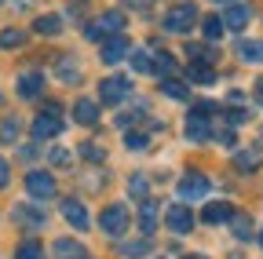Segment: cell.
Masks as SVG:
<instances>
[{"mask_svg": "<svg viewBox=\"0 0 263 259\" xmlns=\"http://www.w3.org/2000/svg\"><path fill=\"white\" fill-rule=\"evenodd\" d=\"M124 51H128V37H110V41L103 44V62H106V66H114V62L124 58Z\"/></svg>", "mask_w": 263, "mask_h": 259, "instance_id": "9a60e30c", "label": "cell"}, {"mask_svg": "<svg viewBox=\"0 0 263 259\" xmlns=\"http://www.w3.org/2000/svg\"><path fill=\"white\" fill-rule=\"evenodd\" d=\"M201 33H205V41H219V33H223V18H205V22H201Z\"/></svg>", "mask_w": 263, "mask_h": 259, "instance_id": "4316f807", "label": "cell"}, {"mask_svg": "<svg viewBox=\"0 0 263 259\" xmlns=\"http://www.w3.org/2000/svg\"><path fill=\"white\" fill-rule=\"evenodd\" d=\"M230 226H234L238 241H249V234H252V223H249V215H245V212H234V219H230Z\"/></svg>", "mask_w": 263, "mask_h": 259, "instance_id": "484cf974", "label": "cell"}, {"mask_svg": "<svg viewBox=\"0 0 263 259\" xmlns=\"http://www.w3.org/2000/svg\"><path fill=\"white\" fill-rule=\"evenodd\" d=\"M186 55L194 58V66H197V62H201V66L216 62V51H212V48H205V44H190V48H186Z\"/></svg>", "mask_w": 263, "mask_h": 259, "instance_id": "7402d4cb", "label": "cell"}, {"mask_svg": "<svg viewBox=\"0 0 263 259\" xmlns=\"http://www.w3.org/2000/svg\"><path fill=\"white\" fill-rule=\"evenodd\" d=\"M197 22V8L194 4H176V8H168V15H164V29L168 33H186V29Z\"/></svg>", "mask_w": 263, "mask_h": 259, "instance_id": "7a4b0ae2", "label": "cell"}, {"mask_svg": "<svg viewBox=\"0 0 263 259\" xmlns=\"http://www.w3.org/2000/svg\"><path fill=\"white\" fill-rule=\"evenodd\" d=\"M121 252L132 255V259H136V255H146V252H150V241H128V245H121Z\"/></svg>", "mask_w": 263, "mask_h": 259, "instance_id": "4dcf8cb0", "label": "cell"}, {"mask_svg": "<svg viewBox=\"0 0 263 259\" xmlns=\"http://www.w3.org/2000/svg\"><path fill=\"white\" fill-rule=\"evenodd\" d=\"M256 103H259V106H263V77H259V81H256Z\"/></svg>", "mask_w": 263, "mask_h": 259, "instance_id": "b9f144b4", "label": "cell"}, {"mask_svg": "<svg viewBox=\"0 0 263 259\" xmlns=\"http://www.w3.org/2000/svg\"><path fill=\"white\" fill-rule=\"evenodd\" d=\"M212 4H227V0H212Z\"/></svg>", "mask_w": 263, "mask_h": 259, "instance_id": "f6af8a7d", "label": "cell"}, {"mask_svg": "<svg viewBox=\"0 0 263 259\" xmlns=\"http://www.w3.org/2000/svg\"><path fill=\"white\" fill-rule=\"evenodd\" d=\"M219 143L223 146H234V132H219Z\"/></svg>", "mask_w": 263, "mask_h": 259, "instance_id": "60d3db41", "label": "cell"}, {"mask_svg": "<svg viewBox=\"0 0 263 259\" xmlns=\"http://www.w3.org/2000/svg\"><path fill=\"white\" fill-rule=\"evenodd\" d=\"M139 226H143V234H154V226H157V205H154V201H146V205H143Z\"/></svg>", "mask_w": 263, "mask_h": 259, "instance_id": "cb8c5ba5", "label": "cell"}, {"mask_svg": "<svg viewBox=\"0 0 263 259\" xmlns=\"http://www.w3.org/2000/svg\"><path fill=\"white\" fill-rule=\"evenodd\" d=\"M121 26H124V15L121 11H106L103 18H95V22H88V41H103V33H121Z\"/></svg>", "mask_w": 263, "mask_h": 259, "instance_id": "8992f818", "label": "cell"}, {"mask_svg": "<svg viewBox=\"0 0 263 259\" xmlns=\"http://www.w3.org/2000/svg\"><path fill=\"white\" fill-rule=\"evenodd\" d=\"M154 70H161V73H176V58L172 55H157V66Z\"/></svg>", "mask_w": 263, "mask_h": 259, "instance_id": "e575fe53", "label": "cell"}, {"mask_svg": "<svg viewBox=\"0 0 263 259\" xmlns=\"http://www.w3.org/2000/svg\"><path fill=\"white\" fill-rule=\"evenodd\" d=\"M8 179H11V168H8V161H4V157H0V190H4V186H8Z\"/></svg>", "mask_w": 263, "mask_h": 259, "instance_id": "8d00e7d4", "label": "cell"}, {"mask_svg": "<svg viewBox=\"0 0 263 259\" xmlns=\"http://www.w3.org/2000/svg\"><path fill=\"white\" fill-rule=\"evenodd\" d=\"M190 81H197V84H212L216 73H212V70H197V66H190Z\"/></svg>", "mask_w": 263, "mask_h": 259, "instance_id": "d6a6232c", "label": "cell"}, {"mask_svg": "<svg viewBox=\"0 0 263 259\" xmlns=\"http://www.w3.org/2000/svg\"><path fill=\"white\" fill-rule=\"evenodd\" d=\"M183 259H205V255H183Z\"/></svg>", "mask_w": 263, "mask_h": 259, "instance_id": "7bdbcfd3", "label": "cell"}, {"mask_svg": "<svg viewBox=\"0 0 263 259\" xmlns=\"http://www.w3.org/2000/svg\"><path fill=\"white\" fill-rule=\"evenodd\" d=\"M73 117H77V124H84V128H95L99 124V103L95 99H77V106H73Z\"/></svg>", "mask_w": 263, "mask_h": 259, "instance_id": "4fadbf2b", "label": "cell"}, {"mask_svg": "<svg viewBox=\"0 0 263 259\" xmlns=\"http://www.w3.org/2000/svg\"><path fill=\"white\" fill-rule=\"evenodd\" d=\"M209 175H201V172H190V175H183V183H179V197L183 201H197V197H205L209 193Z\"/></svg>", "mask_w": 263, "mask_h": 259, "instance_id": "52a82bcc", "label": "cell"}, {"mask_svg": "<svg viewBox=\"0 0 263 259\" xmlns=\"http://www.w3.org/2000/svg\"><path fill=\"white\" fill-rule=\"evenodd\" d=\"M234 168L256 172V168H259V153H256V150H238V153H234Z\"/></svg>", "mask_w": 263, "mask_h": 259, "instance_id": "d6986e66", "label": "cell"}, {"mask_svg": "<svg viewBox=\"0 0 263 259\" xmlns=\"http://www.w3.org/2000/svg\"><path fill=\"white\" fill-rule=\"evenodd\" d=\"M238 55L245 62H263V41H241L238 44Z\"/></svg>", "mask_w": 263, "mask_h": 259, "instance_id": "ffe728a7", "label": "cell"}, {"mask_svg": "<svg viewBox=\"0 0 263 259\" xmlns=\"http://www.w3.org/2000/svg\"><path fill=\"white\" fill-rule=\"evenodd\" d=\"M99 95H103L106 106H121L128 95H132V81L128 77H106L103 84H99Z\"/></svg>", "mask_w": 263, "mask_h": 259, "instance_id": "277c9868", "label": "cell"}, {"mask_svg": "<svg viewBox=\"0 0 263 259\" xmlns=\"http://www.w3.org/2000/svg\"><path fill=\"white\" fill-rule=\"evenodd\" d=\"M41 91H44V73L26 70L18 77V95H22V99H41Z\"/></svg>", "mask_w": 263, "mask_h": 259, "instance_id": "9c48e42d", "label": "cell"}, {"mask_svg": "<svg viewBox=\"0 0 263 259\" xmlns=\"http://www.w3.org/2000/svg\"><path fill=\"white\" fill-rule=\"evenodd\" d=\"M249 18H252V11H249L245 4H230L227 15H223V26L230 29V33H241V29L249 26Z\"/></svg>", "mask_w": 263, "mask_h": 259, "instance_id": "8fae6325", "label": "cell"}, {"mask_svg": "<svg viewBox=\"0 0 263 259\" xmlns=\"http://www.w3.org/2000/svg\"><path fill=\"white\" fill-rule=\"evenodd\" d=\"M124 143H128V150H143V146H146V135H143V132H128Z\"/></svg>", "mask_w": 263, "mask_h": 259, "instance_id": "836d02e7", "label": "cell"}, {"mask_svg": "<svg viewBox=\"0 0 263 259\" xmlns=\"http://www.w3.org/2000/svg\"><path fill=\"white\" fill-rule=\"evenodd\" d=\"M161 95H168V99L183 103V99H190V88H186L183 81H168V77H164V81H161Z\"/></svg>", "mask_w": 263, "mask_h": 259, "instance_id": "e0dca14e", "label": "cell"}, {"mask_svg": "<svg viewBox=\"0 0 263 259\" xmlns=\"http://www.w3.org/2000/svg\"><path fill=\"white\" fill-rule=\"evenodd\" d=\"M128 58H132V70H136V73H154V58H150V51H132Z\"/></svg>", "mask_w": 263, "mask_h": 259, "instance_id": "603a6c76", "label": "cell"}, {"mask_svg": "<svg viewBox=\"0 0 263 259\" xmlns=\"http://www.w3.org/2000/svg\"><path fill=\"white\" fill-rule=\"evenodd\" d=\"M0 139H4V143H15L18 139V121L15 117H8L4 124H0Z\"/></svg>", "mask_w": 263, "mask_h": 259, "instance_id": "f1b7e54d", "label": "cell"}, {"mask_svg": "<svg viewBox=\"0 0 263 259\" xmlns=\"http://www.w3.org/2000/svg\"><path fill=\"white\" fill-rule=\"evenodd\" d=\"M227 121H230V124H241V121H245V110H230Z\"/></svg>", "mask_w": 263, "mask_h": 259, "instance_id": "74e56055", "label": "cell"}, {"mask_svg": "<svg viewBox=\"0 0 263 259\" xmlns=\"http://www.w3.org/2000/svg\"><path fill=\"white\" fill-rule=\"evenodd\" d=\"M22 33H18V29H4V33H0V48H22Z\"/></svg>", "mask_w": 263, "mask_h": 259, "instance_id": "f546056e", "label": "cell"}, {"mask_svg": "<svg viewBox=\"0 0 263 259\" xmlns=\"http://www.w3.org/2000/svg\"><path fill=\"white\" fill-rule=\"evenodd\" d=\"M48 157L55 161V165H70V150H62V146H55V150H51Z\"/></svg>", "mask_w": 263, "mask_h": 259, "instance_id": "d590c367", "label": "cell"}, {"mask_svg": "<svg viewBox=\"0 0 263 259\" xmlns=\"http://www.w3.org/2000/svg\"><path fill=\"white\" fill-rule=\"evenodd\" d=\"M33 29H37V33H59V29H62V18H59V15H41L37 22H33Z\"/></svg>", "mask_w": 263, "mask_h": 259, "instance_id": "d4e9b609", "label": "cell"}, {"mask_svg": "<svg viewBox=\"0 0 263 259\" xmlns=\"http://www.w3.org/2000/svg\"><path fill=\"white\" fill-rule=\"evenodd\" d=\"M84 157H88V161H99V157H103V150H99V146H84Z\"/></svg>", "mask_w": 263, "mask_h": 259, "instance_id": "ab89813d", "label": "cell"}, {"mask_svg": "<svg viewBox=\"0 0 263 259\" xmlns=\"http://www.w3.org/2000/svg\"><path fill=\"white\" fill-rule=\"evenodd\" d=\"M186 139H190V143L212 139V128H209V117H205V113H190V121H186Z\"/></svg>", "mask_w": 263, "mask_h": 259, "instance_id": "7c38bea8", "label": "cell"}, {"mask_svg": "<svg viewBox=\"0 0 263 259\" xmlns=\"http://www.w3.org/2000/svg\"><path fill=\"white\" fill-rule=\"evenodd\" d=\"M59 77H62L66 84H77V81H81V70H73V62H70V58H62V66H59Z\"/></svg>", "mask_w": 263, "mask_h": 259, "instance_id": "83f0119b", "label": "cell"}, {"mask_svg": "<svg viewBox=\"0 0 263 259\" xmlns=\"http://www.w3.org/2000/svg\"><path fill=\"white\" fill-rule=\"evenodd\" d=\"M201 219L205 223H230V219H234V208H230L227 201H212V205H205Z\"/></svg>", "mask_w": 263, "mask_h": 259, "instance_id": "5bb4252c", "label": "cell"}, {"mask_svg": "<svg viewBox=\"0 0 263 259\" xmlns=\"http://www.w3.org/2000/svg\"><path fill=\"white\" fill-rule=\"evenodd\" d=\"M15 219L26 223V226H41V223H44V212L33 208V205H18V208H15Z\"/></svg>", "mask_w": 263, "mask_h": 259, "instance_id": "ac0fdd59", "label": "cell"}, {"mask_svg": "<svg viewBox=\"0 0 263 259\" xmlns=\"http://www.w3.org/2000/svg\"><path fill=\"white\" fill-rule=\"evenodd\" d=\"M18 157H22V161H33V157H37V146H22Z\"/></svg>", "mask_w": 263, "mask_h": 259, "instance_id": "f35d334b", "label": "cell"}, {"mask_svg": "<svg viewBox=\"0 0 263 259\" xmlns=\"http://www.w3.org/2000/svg\"><path fill=\"white\" fill-rule=\"evenodd\" d=\"M146 190H150V186H146L143 175H132V179H128V193H132V197H146Z\"/></svg>", "mask_w": 263, "mask_h": 259, "instance_id": "1f68e13d", "label": "cell"}, {"mask_svg": "<svg viewBox=\"0 0 263 259\" xmlns=\"http://www.w3.org/2000/svg\"><path fill=\"white\" fill-rule=\"evenodd\" d=\"M164 219H168V230H176V234H186L190 226H194V212L186 205H172Z\"/></svg>", "mask_w": 263, "mask_h": 259, "instance_id": "30bf717a", "label": "cell"}, {"mask_svg": "<svg viewBox=\"0 0 263 259\" xmlns=\"http://www.w3.org/2000/svg\"><path fill=\"white\" fill-rule=\"evenodd\" d=\"M26 193H29V197H37V201H51V197H55V179H51V172H29V175H26Z\"/></svg>", "mask_w": 263, "mask_h": 259, "instance_id": "5b68a950", "label": "cell"}, {"mask_svg": "<svg viewBox=\"0 0 263 259\" xmlns=\"http://www.w3.org/2000/svg\"><path fill=\"white\" fill-rule=\"evenodd\" d=\"M62 215H66V223H70V226H77V230H88V226H91L88 208H84L77 197H66V201H62Z\"/></svg>", "mask_w": 263, "mask_h": 259, "instance_id": "ba28073f", "label": "cell"}, {"mask_svg": "<svg viewBox=\"0 0 263 259\" xmlns=\"http://www.w3.org/2000/svg\"><path fill=\"white\" fill-rule=\"evenodd\" d=\"M55 259H84V245L62 237V241H55Z\"/></svg>", "mask_w": 263, "mask_h": 259, "instance_id": "2e32d148", "label": "cell"}, {"mask_svg": "<svg viewBox=\"0 0 263 259\" xmlns=\"http://www.w3.org/2000/svg\"><path fill=\"white\" fill-rule=\"evenodd\" d=\"M128 223H132V212H128L124 205H110V208L103 212V219H99L103 234H110V237H124V234H128Z\"/></svg>", "mask_w": 263, "mask_h": 259, "instance_id": "6da1fadb", "label": "cell"}, {"mask_svg": "<svg viewBox=\"0 0 263 259\" xmlns=\"http://www.w3.org/2000/svg\"><path fill=\"white\" fill-rule=\"evenodd\" d=\"M62 132V117H59V106H48L37 113V121H33V139H55Z\"/></svg>", "mask_w": 263, "mask_h": 259, "instance_id": "3957f363", "label": "cell"}, {"mask_svg": "<svg viewBox=\"0 0 263 259\" xmlns=\"http://www.w3.org/2000/svg\"><path fill=\"white\" fill-rule=\"evenodd\" d=\"M15 259H44V245L41 241H22L15 248Z\"/></svg>", "mask_w": 263, "mask_h": 259, "instance_id": "44dd1931", "label": "cell"}, {"mask_svg": "<svg viewBox=\"0 0 263 259\" xmlns=\"http://www.w3.org/2000/svg\"><path fill=\"white\" fill-rule=\"evenodd\" d=\"M259 248H263V230H259Z\"/></svg>", "mask_w": 263, "mask_h": 259, "instance_id": "ee69618b", "label": "cell"}]
</instances>
